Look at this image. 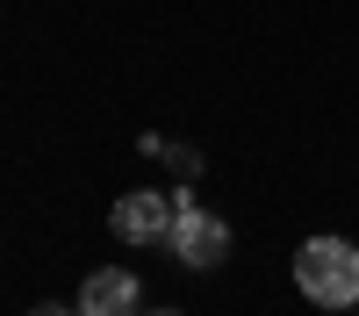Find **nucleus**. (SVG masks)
Listing matches in <instances>:
<instances>
[{"mask_svg":"<svg viewBox=\"0 0 359 316\" xmlns=\"http://www.w3.org/2000/svg\"><path fill=\"white\" fill-rule=\"evenodd\" d=\"M294 287H302L316 309H352L359 302V245H345V238L294 245Z\"/></svg>","mask_w":359,"mask_h":316,"instance_id":"1","label":"nucleus"},{"mask_svg":"<svg viewBox=\"0 0 359 316\" xmlns=\"http://www.w3.org/2000/svg\"><path fill=\"white\" fill-rule=\"evenodd\" d=\"M180 209H172V252H180V266H194V273H208V266H223L230 259V223L223 216H208L194 194H172Z\"/></svg>","mask_w":359,"mask_h":316,"instance_id":"2","label":"nucleus"},{"mask_svg":"<svg viewBox=\"0 0 359 316\" xmlns=\"http://www.w3.org/2000/svg\"><path fill=\"white\" fill-rule=\"evenodd\" d=\"M172 209H180V201L165 187H137V194H123L108 209V230L123 245H158V238H172Z\"/></svg>","mask_w":359,"mask_h":316,"instance_id":"3","label":"nucleus"},{"mask_svg":"<svg viewBox=\"0 0 359 316\" xmlns=\"http://www.w3.org/2000/svg\"><path fill=\"white\" fill-rule=\"evenodd\" d=\"M79 316H144V287L130 266H101L79 287Z\"/></svg>","mask_w":359,"mask_h":316,"instance_id":"4","label":"nucleus"},{"mask_svg":"<svg viewBox=\"0 0 359 316\" xmlns=\"http://www.w3.org/2000/svg\"><path fill=\"white\" fill-rule=\"evenodd\" d=\"M29 316H79V302H29Z\"/></svg>","mask_w":359,"mask_h":316,"instance_id":"5","label":"nucleus"},{"mask_svg":"<svg viewBox=\"0 0 359 316\" xmlns=\"http://www.w3.org/2000/svg\"><path fill=\"white\" fill-rule=\"evenodd\" d=\"M144 316H180V309H144Z\"/></svg>","mask_w":359,"mask_h":316,"instance_id":"6","label":"nucleus"}]
</instances>
